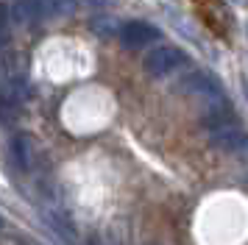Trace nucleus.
Wrapping results in <instances>:
<instances>
[{"label":"nucleus","mask_w":248,"mask_h":245,"mask_svg":"<svg viewBox=\"0 0 248 245\" xmlns=\"http://www.w3.org/2000/svg\"><path fill=\"white\" fill-rule=\"evenodd\" d=\"M187 61H190V56L184 53L181 47H176V45H156V47L145 56L142 67H145V73L151 78H165V76H170V73L181 70Z\"/></svg>","instance_id":"1"},{"label":"nucleus","mask_w":248,"mask_h":245,"mask_svg":"<svg viewBox=\"0 0 248 245\" xmlns=\"http://www.w3.org/2000/svg\"><path fill=\"white\" fill-rule=\"evenodd\" d=\"M181 92H187L192 98H198L201 103H212V100L226 98L220 78L209 73V70H192L181 78Z\"/></svg>","instance_id":"2"},{"label":"nucleus","mask_w":248,"mask_h":245,"mask_svg":"<svg viewBox=\"0 0 248 245\" xmlns=\"http://www.w3.org/2000/svg\"><path fill=\"white\" fill-rule=\"evenodd\" d=\"M117 39H120V45L128 47V50H140V47H145V45L159 42V39H162V31H159L156 25L145 22V20H128L117 28Z\"/></svg>","instance_id":"3"},{"label":"nucleus","mask_w":248,"mask_h":245,"mask_svg":"<svg viewBox=\"0 0 248 245\" xmlns=\"http://www.w3.org/2000/svg\"><path fill=\"white\" fill-rule=\"evenodd\" d=\"M209 145L220 153L248 159V131H243L240 125H226V128L212 131L209 134Z\"/></svg>","instance_id":"4"},{"label":"nucleus","mask_w":248,"mask_h":245,"mask_svg":"<svg viewBox=\"0 0 248 245\" xmlns=\"http://www.w3.org/2000/svg\"><path fill=\"white\" fill-rule=\"evenodd\" d=\"M201 125L212 134L217 128H226V125H237V109L229 98L212 100V103H203L201 111Z\"/></svg>","instance_id":"5"},{"label":"nucleus","mask_w":248,"mask_h":245,"mask_svg":"<svg viewBox=\"0 0 248 245\" xmlns=\"http://www.w3.org/2000/svg\"><path fill=\"white\" fill-rule=\"evenodd\" d=\"M198 11L203 14V22L217 36H229V31H232V11H229V6H223V3H203V6H198Z\"/></svg>","instance_id":"6"},{"label":"nucleus","mask_w":248,"mask_h":245,"mask_svg":"<svg viewBox=\"0 0 248 245\" xmlns=\"http://www.w3.org/2000/svg\"><path fill=\"white\" fill-rule=\"evenodd\" d=\"M12 159H14V165L20 167V170H31L34 167V142H31V137L28 134H17L12 139Z\"/></svg>","instance_id":"7"},{"label":"nucleus","mask_w":248,"mask_h":245,"mask_svg":"<svg viewBox=\"0 0 248 245\" xmlns=\"http://www.w3.org/2000/svg\"><path fill=\"white\" fill-rule=\"evenodd\" d=\"M56 9V3H14L12 11L17 14V22H39L45 20L50 11Z\"/></svg>","instance_id":"8"},{"label":"nucleus","mask_w":248,"mask_h":245,"mask_svg":"<svg viewBox=\"0 0 248 245\" xmlns=\"http://www.w3.org/2000/svg\"><path fill=\"white\" fill-rule=\"evenodd\" d=\"M90 28L98 33V36H103V39H112L114 33H117V22H114L109 14H98V17L90 20Z\"/></svg>","instance_id":"9"},{"label":"nucleus","mask_w":248,"mask_h":245,"mask_svg":"<svg viewBox=\"0 0 248 245\" xmlns=\"http://www.w3.org/2000/svg\"><path fill=\"white\" fill-rule=\"evenodd\" d=\"M0 229H3V217H0Z\"/></svg>","instance_id":"10"}]
</instances>
